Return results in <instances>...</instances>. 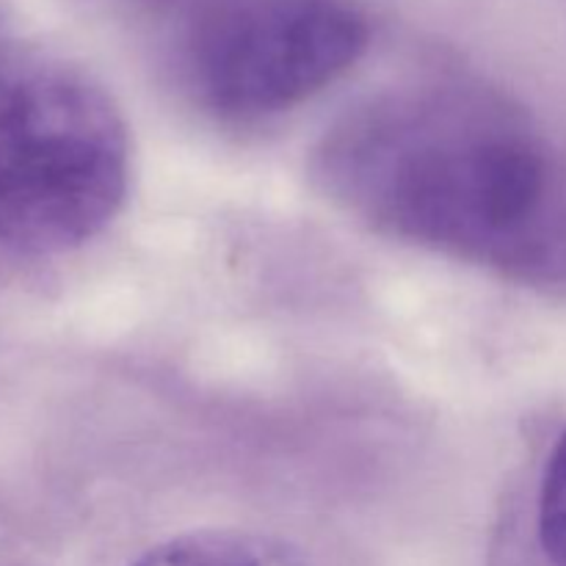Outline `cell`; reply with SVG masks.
I'll use <instances>...</instances> for the list:
<instances>
[{
  "instance_id": "2",
  "label": "cell",
  "mask_w": 566,
  "mask_h": 566,
  "mask_svg": "<svg viewBox=\"0 0 566 566\" xmlns=\"http://www.w3.org/2000/svg\"><path fill=\"white\" fill-rule=\"evenodd\" d=\"M130 136L108 88L33 48H0V247L64 254L125 208Z\"/></svg>"
},
{
  "instance_id": "4",
  "label": "cell",
  "mask_w": 566,
  "mask_h": 566,
  "mask_svg": "<svg viewBox=\"0 0 566 566\" xmlns=\"http://www.w3.org/2000/svg\"><path fill=\"white\" fill-rule=\"evenodd\" d=\"M130 566H310L280 536L243 528H208L171 536Z\"/></svg>"
},
{
  "instance_id": "1",
  "label": "cell",
  "mask_w": 566,
  "mask_h": 566,
  "mask_svg": "<svg viewBox=\"0 0 566 566\" xmlns=\"http://www.w3.org/2000/svg\"><path fill=\"white\" fill-rule=\"evenodd\" d=\"M313 169L379 235L514 280L566 276V169L534 119L492 88L376 94L326 130Z\"/></svg>"
},
{
  "instance_id": "3",
  "label": "cell",
  "mask_w": 566,
  "mask_h": 566,
  "mask_svg": "<svg viewBox=\"0 0 566 566\" xmlns=\"http://www.w3.org/2000/svg\"><path fill=\"white\" fill-rule=\"evenodd\" d=\"M368 42V17L352 0H199L182 72L213 114L263 119L340 81Z\"/></svg>"
},
{
  "instance_id": "5",
  "label": "cell",
  "mask_w": 566,
  "mask_h": 566,
  "mask_svg": "<svg viewBox=\"0 0 566 566\" xmlns=\"http://www.w3.org/2000/svg\"><path fill=\"white\" fill-rule=\"evenodd\" d=\"M542 551L553 564L566 566V431L547 457L536 512Z\"/></svg>"
},
{
  "instance_id": "6",
  "label": "cell",
  "mask_w": 566,
  "mask_h": 566,
  "mask_svg": "<svg viewBox=\"0 0 566 566\" xmlns=\"http://www.w3.org/2000/svg\"><path fill=\"white\" fill-rule=\"evenodd\" d=\"M147 3H155V6H171V3H188V0H147Z\"/></svg>"
}]
</instances>
